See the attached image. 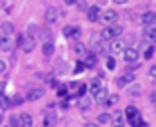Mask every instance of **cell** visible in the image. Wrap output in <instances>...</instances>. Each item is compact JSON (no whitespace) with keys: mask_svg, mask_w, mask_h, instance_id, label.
<instances>
[{"mask_svg":"<svg viewBox=\"0 0 156 127\" xmlns=\"http://www.w3.org/2000/svg\"><path fill=\"white\" fill-rule=\"evenodd\" d=\"M121 34H122V26H119V24H111V26H105V30L101 32V38H103L105 42H111V40L121 38Z\"/></svg>","mask_w":156,"mask_h":127,"instance_id":"6da1fadb","label":"cell"},{"mask_svg":"<svg viewBox=\"0 0 156 127\" xmlns=\"http://www.w3.org/2000/svg\"><path fill=\"white\" fill-rule=\"evenodd\" d=\"M117 20H119V12L113 10V8H109V10H103V12H101V16H99V22L105 24V26L117 24Z\"/></svg>","mask_w":156,"mask_h":127,"instance_id":"7a4b0ae2","label":"cell"},{"mask_svg":"<svg viewBox=\"0 0 156 127\" xmlns=\"http://www.w3.org/2000/svg\"><path fill=\"white\" fill-rule=\"evenodd\" d=\"M126 42L125 40H121V38H117V40H111V44H109V54L111 56H117V54H122V52L126 50Z\"/></svg>","mask_w":156,"mask_h":127,"instance_id":"3957f363","label":"cell"},{"mask_svg":"<svg viewBox=\"0 0 156 127\" xmlns=\"http://www.w3.org/2000/svg\"><path fill=\"white\" fill-rule=\"evenodd\" d=\"M154 42H156V26H144V30H142V44L150 46Z\"/></svg>","mask_w":156,"mask_h":127,"instance_id":"277c9868","label":"cell"},{"mask_svg":"<svg viewBox=\"0 0 156 127\" xmlns=\"http://www.w3.org/2000/svg\"><path fill=\"white\" fill-rule=\"evenodd\" d=\"M122 58H125L126 64H138L140 52H138V48H126V50L122 52Z\"/></svg>","mask_w":156,"mask_h":127,"instance_id":"5b68a950","label":"cell"},{"mask_svg":"<svg viewBox=\"0 0 156 127\" xmlns=\"http://www.w3.org/2000/svg\"><path fill=\"white\" fill-rule=\"evenodd\" d=\"M103 42H105V40L101 38V34H93L91 40H89V50H91L93 54H99V52H103Z\"/></svg>","mask_w":156,"mask_h":127,"instance_id":"8992f818","label":"cell"},{"mask_svg":"<svg viewBox=\"0 0 156 127\" xmlns=\"http://www.w3.org/2000/svg\"><path fill=\"white\" fill-rule=\"evenodd\" d=\"M42 95H44V88H40V85H30L28 92H26V99L28 101H36Z\"/></svg>","mask_w":156,"mask_h":127,"instance_id":"52a82bcc","label":"cell"},{"mask_svg":"<svg viewBox=\"0 0 156 127\" xmlns=\"http://www.w3.org/2000/svg\"><path fill=\"white\" fill-rule=\"evenodd\" d=\"M63 36L65 38H71V40H77L81 36V28L79 26H71V24H69V26H63Z\"/></svg>","mask_w":156,"mask_h":127,"instance_id":"ba28073f","label":"cell"},{"mask_svg":"<svg viewBox=\"0 0 156 127\" xmlns=\"http://www.w3.org/2000/svg\"><path fill=\"white\" fill-rule=\"evenodd\" d=\"M133 81H134V73L133 72H126V73H122V76L117 77V85L119 88H129Z\"/></svg>","mask_w":156,"mask_h":127,"instance_id":"9c48e42d","label":"cell"},{"mask_svg":"<svg viewBox=\"0 0 156 127\" xmlns=\"http://www.w3.org/2000/svg\"><path fill=\"white\" fill-rule=\"evenodd\" d=\"M20 46H22V50L26 52V54H30V52H34V48H36V38H32V36H22Z\"/></svg>","mask_w":156,"mask_h":127,"instance_id":"30bf717a","label":"cell"},{"mask_svg":"<svg viewBox=\"0 0 156 127\" xmlns=\"http://www.w3.org/2000/svg\"><path fill=\"white\" fill-rule=\"evenodd\" d=\"M107 97H109V89H107L105 85L99 89V92H95V93H93V101H95V103H99V105H105Z\"/></svg>","mask_w":156,"mask_h":127,"instance_id":"8fae6325","label":"cell"},{"mask_svg":"<svg viewBox=\"0 0 156 127\" xmlns=\"http://www.w3.org/2000/svg\"><path fill=\"white\" fill-rule=\"evenodd\" d=\"M101 8L97 6V4H93V6H89L87 8V20L89 22H99V16H101Z\"/></svg>","mask_w":156,"mask_h":127,"instance_id":"7c38bea8","label":"cell"},{"mask_svg":"<svg viewBox=\"0 0 156 127\" xmlns=\"http://www.w3.org/2000/svg\"><path fill=\"white\" fill-rule=\"evenodd\" d=\"M12 48H14L12 36H0V52H12Z\"/></svg>","mask_w":156,"mask_h":127,"instance_id":"4fadbf2b","label":"cell"},{"mask_svg":"<svg viewBox=\"0 0 156 127\" xmlns=\"http://www.w3.org/2000/svg\"><path fill=\"white\" fill-rule=\"evenodd\" d=\"M140 22L144 26H156V12H144L140 16Z\"/></svg>","mask_w":156,"mask_h":127,"instance_id":"5bb4252c","label":"cell"},{"mask_svg":"<svg viewBox=\"0 0 156 127\" xmlns=\"http://www.w3.org/2000/svg\"><path fill=\"white\" fill-rule=\"evenodd\" d=\"M57 18H59V12H57V8H55V6H50V8L46 10V20H48V24L57 22Z\"/></svg>","mask_w":156,"mask_h":127,"instance_id":"9a60e30c","label":"cell"},{"mask_svg":"<svg viewBox=\"0 0 156 127\" xmlns=\"http://www.w3.org/2000/svg\"><path fill=\"white\" fill-rule=\"evenodd\" d=\"M55 123H57L55 111H48L46 117H44V127H55Z\"/></svg>","mask_w":156,"mask_h":127,"instance_id":"2e32d148","label":"cell"},{"mask_svg":"<svg viewBox=\"0 0 156 127\" xmlns=\"http://www.w3.org/2000/svg\"><path fill=\"white\" fill-rule=\"evenodd\" d=\"M89 107H91V99H89L87 95L77 97V109H79V111H87Z\"/></svg>","mask_w":156,"mask_h":127,"instance_id":"e0dca14e","label":"cell"},{"mask_svg":"<svg viewBox=\"0 0 156 127\" xmlns=\"http://www.w3.org/2000/svg\"><path fill=\"white\" fill-rule=\"evenodd\" d=\"M125 117L126 119H136V117H140V111H138V107H134V105H129V107L125 109Z\"/></svg>","mask_w":156,"mask_h":127,"instance_id":"ac0fdd59","label":"cell"},{"mask_svg":"<svg viewBox=\"0 0 156 127\" xmlns=\"http://www.w3.org/2000/svg\"><path fill=\"white\" fill-rule=\"evenodd\" d=\"M73 52H75L77 56H81V58H85V56L89 54V46H85V44H81V42H77L75 46H73Z\"/></svg>","mask_w":156,"mask_h":127,"instance_id":"d6986e66","label":"cell"},{"mask_svg":"<svg viewBox=\"0 0 156 127\" xmlns=\"http://www.w3.org/2000/svg\"><path fill=\"white\" fill-rule=\"evenodd\" d=\"M83 64H85V68H87V69H93L97 65V56L93 54V52H91V54H87V56H85V60H83Z\"/></svg>","mask_w":156,"mask_h":127,"instance_id":"ffe728a7","label":"cell"},{"mask_svg":"<svg viewBox=\"0 0 156 127\" xmlns=\"http://www.w3.org/2000/svg\"><path fill=\"white\" fill-rule=\"evenodd\" d=\"M0 34H2V36H12V34H14V24H12V22H2V26H0Z\"/></svg>","mask_w":156,"mask_h":127,"instance_id":"44dd1931","label":"cell"},{"mask_svg":"<svg viewBox=\"0 0 156 127\" xmlns=\"http://www.w3.org/2000/svg\"><path fill=\"white\" fill-rule=\"evenodd\" d=\"M38 36L44 40V42H50V40H51V28H50V26H44V28H40Z\"/></svg>","mask_w":156,"mask_h":127,"instance_id":"7402d4cb","label":"cell"},{"mask_svg":"<svg viewBox=\"0 0 156 127\" xmlns=\"http://www.w3.org/2000/svg\"><path fill=\"white\" fill-rule=\"evenodd\" d=\"M111 121H113L115 127H121L122 123H125V115H122L121 111H115L113 115H111Z\"/></svg>","mask_w":156,"mask_h":127,"instance_id":"603a6c76","label":"cell"},{"mask_svg":"<svg viewBox=\"0 0 156 127\" xmlns=\"http://www.w3.org/2000/svg\"><path fill=\"white\" fill-rule=\"evenodd\" d=\"M20 119H22V127H34V117L30 113H20Z\"/></svg>","mask_w":156,"mask_h":127,"instance_id":"cb8c5ba5","label":"cell"},{"mask_svg":"<svg viewBox=\"0 0 156 127\" xmlns=\"http://www.w3.org/2000/svg\"><path fill=\"white\" fill-rule=\"evenodd\" d=\"M10 105H12V101L8 99V95L4 92H0V107H2V109H8Z\"/></svg>","mask_w":156,"mask_h":127,"instance_id":"d4e9b609","label":"cell"},{"mask_svg":"<svg viewBox=\"0 0 156 127\" xmlns=\"http://www.w3.org/2000/svg\"><path fill=\"white\" fill-rule=\"evenodd\" d=\"M101 88H103V84H101V80H97V77H95V80H93L91 84H89V92H91V95H93L95 92H99Z\"/></svg>","mask_w":156,"mask_h":127,"instance_id":"484cf974","label":"cell"},{"mask_svg":"<svg viewBox=\"0 0 156 127\" xmlns=\"http://www.w3.org/2000/svg\"><path fill=\"white\" fill-rule=\"evenodd\" d=\"M140 92H142V88H140L138 84L129 85V95H130V97H138V95H140Z\"/></svg>","mask_w":156,"mask_h":127,"instance_id":"4316f807","label":"cell"},{"mask_svg":"<svg viewBox=\"0 0 156 127\" xmlns=\"http://www.w3.org/2000/svg\"><path fill=\"white\" fill-rule=\"evenodd\" d=\"M42 50H44V56H51L53 54V44H51V40H50V42H44Z\"/></svg>","mask_w":156,"mask_h":127,"instance_id":"83f0119b","label":"cell"},{"mask_svg":"<svg viewBox=\"0 0 156 127\" xmlns=\"http://www.w3.org/2000/svg\"><path fill=\"white\" fill-rule=\"evenodd\" d=\"M129 125L130 127H146V121L142 119V117H136V119H130Z\"/></svg>","mask_w":156,"mask_h":127,"instance_id":"f1b7e54d","label":"cell"},{"mask_svg":"<svg viewBox=\"0 0 156 127\" xmlns=\"http://www.w3.org/2000/svg\"><path fill=\"white\" fill-rule=\"evenodd\" d=\"M38 32H40V26L32 24V26H28V34H26V36H32V38H38Z\"/></svg>","mask_w":156,"mask_h":127,"instance_id":"f546056e","label":"cell"},{"mask_svg":"<svg viewBox=\"0 0 156 127\" xmlns=\"http://www.w3.org/2000/svg\"><path fill=\"white\" fill-rule=\"evenodd\" d=\"M10 127H22V119H20V115H10Z\"/></svg>","mask_w":156,"mask_h":127,"instance_id":"4dcf8cb0","label":"cell"},{"mask_svg":"<svg viewBox=\"0 0 156 127\" xmlns=\"http://www.w3.org/2000/svg\"><path fill=\"white\" fill-rule=\"evenodd\" d=\"M117 101H119V95H115V93L111 95V93H109V97H107V101H105V107H113Z\"/></svg>","mask_w":156,"mask_h":127,"instance_id":"1f68e13d","label":"cell"},{"mask_svg":"<svg viewBox=\"0 0 156 127\" xmlns=\"http://www.w3.org/2000/svg\"><path fill=\"white\" fill-rule=\"evenodd\" d=\"M57 95L59 97H69V89L65 85H57Z\"/></svg>","mask_w":156,"mask_h":127,"instance_id":"d6a6232c","label":"cell"},{"mask_svg":"<svg viewBox=\"0 0 156 127\" xmlns=\"http://www.w3.org/2000/svg\"><path fill=\"white\" fill-rule=\"evenodd\" d=\"M154 56V44H150V46H146V52H144V58L150 60Z\"/></svg>","mask_w":156,"mask_h":127,"instance_id":"836d02e7","label":"cell"},{"mask_svg":"<svg viewBox=\"0 0 156 127\" xmlns=\"http://www.w3.org/2000/svg\"><path fill=\"white\" fill-rule=\"evenodd\" d=\"M117 68V62H115V56H109L107 58V69H115Z\"/></svg>","mask_w":156,"mask_h":127,"instance_id":"e575fe53","label":"cell"},{"mask_svg":"<svg viewBox=\"0 0 156 127\" xmlns=\"http://www.w3.org/2000/svg\"><path fill=\"white\" fill-rule=\"evenodd\" d=\"M97 121H99V123H109V121H111V113H107V111H105V113H101Z\"/></svg>","mask_w":156,"mask_h":127,"instance_id":"d590c367","label":"cell"},{"mask_svg":"<svg viewBox=\"0 0 156 127\" xmlns=\"http://www.w3.org/2000/svg\"><path fill=\"white\" fill-rule=\"evenodd\" d=\"M85 93H87V85H83V84H81V85H79V89L75 92V97H83Z\"/></svg>","mask_w":156,"mask_h":127,"instance_id":"8d00e7d4","label":"cell"},{"mask_svg":"<svg viewBox=\"0 0 156 127\" xmlns=\"http://www.w3.org/2000/svg\"><path fill=\"white\" fill-rule=\"evenodd\" d=\"M148 101H150V105H152V107H156V89H154V92H150Z\"/></svg>","mask_w":156,"mask_h":127,"instance_id":"74e56055","label":"cell"},{"mask_svg":"<svg viewBox=\"0 0 156 127\" xmlns=\"http://www.w3.org/2000/svg\"><path fill=\"white\" fill-rule=\"evenodd\" d=\"M83 69H87V68H85V64H83V62H77L75 69H73V73H79V72H83Z\"/></svg>","mask_w":156,"mask_h":127,"instance_id":"f35d334b","label":"cell"},{"mask_svg":"<svg viewBox=\"0 0 156 127\" xmlns=\"http://www.w3.org/2000/svg\"><path fill=\"white\" fill-rule=\"evenodd\" d=\"M148 76L152 77V80H156V64H152V65L148 68Z\"/></svg>","mask_w":156,"mask_h":127,"instance_id":"ab89813d","label":"cell"},{"mask_svg":"<svg viewBox=\"0 0 156 127\" xmlns=\"http://www.w3.org/2000/svg\"><path fill=\"white\" fill-rule=\"evenodd\" d=\"M79 85H81L79 81H71V84H69V88H67V89H71V92H77V89H79Z\"/></svg>","mask_w":156,"mask_h":127,"instance_id":"60d3db41","label":"cell"},{"mask_svg":"<svg viewBox=\"0 0 156 127\" xmlns=\"http://www.w3.org/2000/svg\"><path fill=\"white\" fill-rule=\"evenodd\" d=\"M22 101H24V97H14V99H12V103H14V105H20Z\"/></svg>","mask_w":156,"mask_h":127,"instance_id":"b9f144b4","label":"cell"},{"mask_svg":"<svg viewBox=\"0 0 156 127\" xmlns=\"http://www.w3.org/2000/svg\"><path fill=\"white\" fill-rule=\"evenodd\" d=\"M2 72H6V62L0 60V73H2Z\"/></svg>","mask_w":156,"mask_h":127,"instance_id":"7bdbcfd3","label":"cell"},{"mask_svg":"<svg viewBox=\"0 0 156 127\" xmlns=\"http://www.w3.org/2000/svg\"><path fill=\"white\" fill-rule=\"evenodd\" d=\"M59 107H61V109H67V107H69V103H67V99H63V101H61V103H59Z\"/></svg>","mask_w":156,"mask_h":127,"instance_id":"ee69618b","label":"cell"},{"mask_svg":"<svg viewBox=\"0 0 156 127\" xmlns=\"http://www.w3.org/2000/svg\"><path fill=\"white\" fill-rule=\"evenodd\" d=\"M65 4H67V6H73V4H77V0H63Z\"/></svg>","mask_w":156,"mask_h":127,"instance_id":"f6af8a7d","label":"cell"},{"mask_svg":"<svg viewBox=\"0 0 156 127\" xmlns=\"http://www.w3.org/2000/svg\"><path fill=\"white\" fill-rule=\"evenodd\" d=\"M113 2H115V4H126L129 0H113Z\"/></svg>","mask_w":156,"mask_h":127,"instance_id":"bcb514c9","label":"cell"},{"mask_svg":"<svg viewBox=\"0 0 156 127\" xmlns=\"http://www.w3.org/2000/svg\"><path fill=\"white\" fill-rule=\"evenodd\" d=\"M85 127H99L97 123H85Z\"/></svg>","mask_w":156,"mask_h":127,"instance_id":"7dc6e473","label":"cell"},{"mask_svg":"<svg viewBox=\"0 0 156 127\" xmlns=\"http://www.w3.org/2000/svg\"><path fill=\"white\" fill-rule=\"evenodd\" d=\"M121 127H125V125H121Z\"/></svg>","mask_w":156,"mask_h":127,"instance_id":"c3c4849f","label":"cell"},{"mask_svg":"<svg viewBox=\"0 0 156 127\" xmlns=\"http://www.w3.org/2000/svg\"><path fill=\"white\" fill-rule=\"evenodd\" d=\"M0 36H2V34H0Z\"/></svg>","mask_w":156,"mask_h":127,"instance_id":"681fc988","label":"cell"}]
</instances>
